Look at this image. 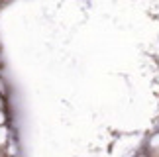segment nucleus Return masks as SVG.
Listing matches in <instances>:
<instances>
[{"instance_id":"1","label":"nucleus","mask_w":159,"mask_h":157,"mask_svg":"<svg viewBox=\"0 0 159 157\" xmlns=\"http://www.w3.org/2000/svg\"><path fill=\"white\" fill-rule=\"evenodd\" d=\"M10 141V130L8 126H0V147H4Z\"/></svg>"},{"instance_id":"3","label":"nucleus","mask_w":159,"mask_h":157,"mask_svg":"<svg viewBox=\"0 0 159 157\" xmlns=\"http://www.w3.org/2000/svg\"><path fill=\"white\" fill-rule=\"evenodd\" d=\"M0 2H2V0H0Z\"/></svg>"},{"instance_id":"2","label":"nucleus","mask_w":159,"mask_h":157,"mask_svg":"<svg viewBox=\"0 0 159 157\" xmlns=\"http://www.w3.org/2000/svg\"><path fill=\"white\" fill-rule=\"evenodd\" d=\"M4 122H6V114L0 110V126H4Z\"/></svg>"}]
</instances>
